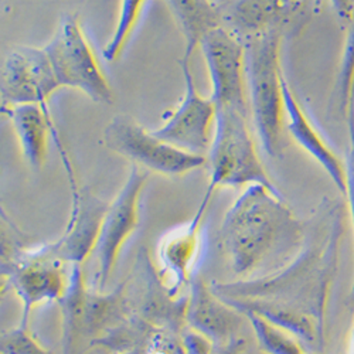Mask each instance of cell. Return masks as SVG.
I'll use <instances>...</instances> for the list:
<instances>
[{
  "label": "cell",
  "instance_id": "1",
  "mask_svg": "<svg viewBox=\"0 0 354 354\" xmlns=\"http://www.w3.org/2000/svg\"><path fill=\"white\" fill-rule=\"evenodd\" d=\"M220 237L232 272L240 279H252L299 247L304 227L281 193L252 185L225 213Z\"/></svg>",
  "mask_w": 354,
  "mask_h": 354
},
{
  "label": "cell",
  "instance_id": "2",
  "mask_svg": "<svg viewBox=\"0 0 354 354\" xmlns=\"http://www.w3.org/2000/svg\"><path fill=\"white\" fill-rule=\"evenodd\" d=\"M336 237L326 245L304 248L279 272L254 279L213 282L210 286L225 304L267 302L312 316L323 324L324 306L335 263Z\"/></svg>",
  "mask_w": 354,
  "mask_h": 354
},
{
  "label": "cell",
  "instance_id": "3",
  "mask_svg": "<svg viewBox=\"0 0 354 354\" xmlns=\"http://www.w3.org/2000/svg\"><path fill=\"white\" fill-rule=\"evenodd\" d=\"M282 32H271L244 40L250 111L265 153L279 158L283 152L285 101L281 66Z\"/></svg>",
  "mask_w": 354,
  "mask_h": 354
},
{
  "label": "cell",
  "instance_id": "4",
  "mask_svg": "<svg viewBox=\"0 0 354 354\" xmlns=\"http://www.w3.org/2000/svg\"><path fill=\"white\" fill-rule=\"evenodd\" d=\"M210 183L207 190L261 185L279 190L265 170L252 139L248 115L231 108H217L216 128L210 152Z\"/></svg>",
  "mask_w": 354,
  "mask_h": 354
},
{
  "label": "cell",
  "instance_id": "5",
  "mask_svg": "<svg viewBox=\"0 0 354 354\" xmlns=\"http://www.w3.org/2000/svg\"><path fill=\"white\" fill-rule=\"evenodd\" d=\"M44 48L62 88L77 90L97 104L113 102L112 86L75 15L62 19Z\"/></svg>",
  "mask_w": 354,
  "mask_h": 354
},
{
  "label": "cell",
  "instance_id": "6",
  "mask_svg": "<svg viewBox=\"0 0 354 354\" xmlns=\"http://www.w3.org/2000/svg\"><path fill=\"white\" fill-rule=\"evenodd\" d=\"M102 143L106 149L166 177H179L207 165V156L185 152L146 131L133 118L116 115L104 131Z\"/></svg>",
  "mask_w": 354,
  "mask_h": 354
},
{
  "label": "cell",
  "instance_id": "7",
  "mask_svg": "<svg viewBox=\"0 0 354 354\" xmlns=\"http://www.w3.org/2000/svg\"><path fill=\"white\" fill-rule=\"evenodd\" d=\"M207 67L212 94L217 108H231L250 113L245 41L231 28L221 26L200 44Z\"/></svg>",
  "mask_w": 354,
  "mask_h": 354
},
{
  "label": "cell",
  "instance_id": "8",
  "mask_svg": "<svg viewBox=\"0 0 354 354\" xmlns=\"http://www.w3.org/2000/svg\"><path fill=\"white\" fill-rule=\"evenodd\" d=\"M127 281V299L133 315L153 328L174 335L186 329L189 297H174L145 248L138 254L133 274Z\"/></svg>",
  "mask_w": 354,
  "mask_h": 354
},
{
  "label": "cell",
  "instance_id": "9",
  "mask_svg": "<svg viewBox=\"0 0 354 354\" xmlns=\"http://www.w3.org/2000/svg\"><path fill=\"white\" fill-rule=\"evenodd\" d=\"M147 177H149L147 171H143L142 167L133 165L127 182L118 192L113 201L109 203L100 239L93 254L95 261L94 289L102 290L108 283L122 247L139 225L140 197L147 183Z\"/></svg>",
  "mask_w": 354,
  "mask_h": 354
},
{
  "label": "cell",
  "instance_id": "10",
  "mask_svg": "<svg viewBox=\"0 0 354 354\" xmlns=\"http://www.w3.org/2000/svg\"><path fill=\"white\" fill-rule=\"evenodd\" d=\"M62 90L44 47L21 46L12 50L0 75L2 109L39 105L50 111L51 97Z\"/></svg>",
  "mask_w": 354,
  "mask_h": 354
},
{
  "label": "cell",
  "instance_id": "11",
  "mask_svg": "<svg viewBox=\"0 0 354 354\" xmlns=\"http://www.w3.org/2000/svg\"><path fill=\"white\" fill-rule=\"evenodd\" d=\"M185 78V94L170 113L163 125L152 131L159 139L179 147V149L207 156L212 147L217 106L209 97H203L194 82L190 63H180Z\"/></svg>",
  "mask_w": 354,
  "mask_h": 354
},
{
  "label": "cell",
  "instance_id": "12",
  "mask_svg": "<svg viewBox=\"0 0 354 354\" xmlns=\"http://www.w3.org/2000/svg\"><path fill=\"white\" fill-rule=\"evenodd\" d=\"M64 263L46 254L43 245H39L27 248L12 267L2 271L3 281H8L21 304L20 326L27 328V319L36 306L58 304L63 298L70 278Z\"/></svg>",
  "mask_w": 354,
  "mask_h": 354
},
{
  "label": "cell",
  "instance_id": "13",
  "mask_svg": "<svg viewBox=\"0 0 354 354\" xmlns=\"http://www.w3.org/2000/svg\"><path fill=\"white\" fill-rule=\"evenodd\" d=\"M68 180L73 204L67 228L60 239L43 245V250L66 263L82 265L94 254L109 204L93 194L90 189L78 187L75 177Z\"/></svg>",
  "mask_w": 354,
  "mask_h": 354
},
{
  "label": "cell",
  "instance_id": "14",
  "mask_svg": "<svg viewBox=\"0 0 354 354\" xmlns=\"http://www.w3.org/2000/svg\"><path fill=\"white\" fill-rule=\"evenodd\" d=\"M212 196V192H205L194 217L186 224L169 231L159 243V272L174 297H179L180 289L192 282V271L201 248V224Z\"/></svg>",
  "mask_w": 354,
  "mask_h": 354
},
{
  "label": "cell",
  "instance_id": "15",
  "mask_svg": "<svg viewBox=\"0 0 354 354\" xmlns=\"http://www.w3.org/2000/svg\"><path fill=\"white\" fill-rule=\"evenodd\" d=\"M243 317H245L243 313L221 301L203 278L192 279L186 310L187 328L201 333L214 344H221L239 337Z\"/></svg>",
  "mask_w": 354,
  "mask_h": 354
},
{
  "label": "cell",
  "instance_id": "16",
  "mask_svg": "<svg viewBox=\"0 0 354 354\" xmlns=\"http://www.w3.org/2000/svg\"><path fill=\"white\" fill-rule=\"evenodd\" d=\"M306 0H230L224 24L241 39L282 32L305 8Z\"/></svg>",
  "mask_w": 354,
  "mask_h": 354
},
{
  "label": "cell",
  "instance_id": "17",
  "mask_svg": "<svg viewBox=\"0 0 354 354\" xmlns=\"http://www.w3.org/2000/svg\"><path fill=\"white\" fill-rule=\"evenodd\" d=\"M283 101L286 115V129L292 139L297 142L305 152H308L329 174L337 190L346 196L347 190V170L346 165L333 152L328 142L309 120L298 98L295 97L289 82L283 75Z\"/></svg>",
  "mask_w": 354,
  "mask_h": 354
},
{
  "label": "cell",
  "instance_id": "18",
  "mask_svg": "<svg viewBox=\"0 0 354 354\" xmlns=\"http://www.w3.org/2000/svg\"><path fill=\"white\" fill-rule=\"evenodd\" d=\"M2 113L8 115L12 122L23 158L32 169L40 170L44 166L50 136L55 142L63 163L70 160L50 111L39 105H20L2 109Z\"/></svg>",
  "mask_w": 354,
  "mask_h": 354
},
{
  "label": "cell",
  "instance_id": "19",
  "mask_svg": "<svg viewBox=\"0 0 354 354\" xmlns=\"http://www.w3.org/2000/svg\"><path fill=\"white\" fill-rule=\"evenodd\" d=\"M185 39V55L180 63H190L203 39L224 24V10L214 0H166Z\"/></svg>",
  "mask_w": 354,
  "mask_h": 354
},
{
  "label": "cell",
  "instance_id": "20",
  "mask_svg": "<svg viewBox=\"0 0 354 354\" xmlns=\"http://www.w3.org/2000/svg\"><path fill=\"white\" fill-rule=\"evenodd\" d=\"M71 274L68 278V286L63 298L58 301L62 309V326H63V339L62 347L63 354H77L82 344L81 323L84 302L88 292L85 277L82 272V265H71Z\"/></svg>",
  "mask_w": 354,
  "mask_h": 354
},
{
  "label": "cell",
  "instance_id": "21",
  "mask_svg": "<svg viewBox=\"0 0 354 354\" xmlns=\"http://www.w3.org/2000/svg\"><path fill=\"white\" fill-rule=\"evenodd\" d=\"M147 2L149 0H121L113 32L102 50L106 62H116L125 51Z\"/></svg>",
  "mask_w": 354,
  "mask_h": 354
},
{
  "label": "cell",
  "instance_id": "22",
  "mask_svg": "<svg viewBox=\"0 0 354 354\" xmlns=\"http://www.w3.org/2000/svg\"><path fill=\"white\" fill-rule=\"evenodd\" d=\"M243 315L250 320L258 346L265 354H305L301 342L289 332L257 313L244 312Z\"/></svg>",
  "mask_w": 354,
  "mask_h": 354
},
{
  "label": "cell",
  "instance_id": "23",
  "mask_svg": "<svg viewBox=\"0 0 354 354\" xmlns=\"http://www.w3.org/2000/svg\"><path fill=\"white\" fill-rule=\"evenodd\" d=\"M339 109L346 120L354 116V17L348 23V30L343 46L342 60L336 81Z\"/></svg>",
  "mask_w": 354,
  "mask_h": 354
},
{
  "label": "cell",
  "instance_id": "24",
  "mask_svg": "<svg viewBox=\"0 0 354 354\" xmlns=\"http://www.w3.org/2000/svg\"><path fill=\"white\" fill-rule=\"evenodd\" d=\"M0 351L2 354H51L20 324L19 328L2 333Z\"/></svg>",
  "mask_w": 354,
  "mask_h": 354
},
{
  "label": "cell",
  "instance_id": "25",
  "mask_svg": "<svg viewBox=\"0 0 354 354\" xmlns=\"http://www.w3.org/2000/svg\"><path fill=\"white\" fill-rule=\"evenodd\" d=\"M347 122H348V133H350V151H348V158L346 162V170H347L346 197L348 200V207H350L353 230H354V116L348 118ZM351 297L354 299V283H353Z\"/></svg>",
  "mask_w": 354,
  "mask_h": 354
},
{
  "label": "cell",
  "instance_id": "26",
  "mask_svg": "<svg viewBox=\"0 0 354 354\" xmlns=\"http://www.w3.org/2000/svg\"><path fill=\"white\" fill-rule=\"evenodd\" d=\"M180 340L186 354H212L216 346L210 339L190 328L183 330Z\"/></svg>",
  "mask_w": 354,
  "mask_h": 354
},
{
  "label": "cell",
  "instance_id": "27",
  "mask_svg": "<svg viewBox=\"0 0 354 354\" xmlns=\"http://www.w3.org/2000/svg\"><path fill=\"white\" fill-rule=\"evenodd\" d=\"M212 354H248L245 340L241 337H235L227 343L216 344Z\"/></svg>",
  "mask_w": 354,
  "mask_h": 354
},
{
  "label": "cell",
  "instance_id": "28",
  "mask_svg": "<svg viewBox=\"0 0 354 354\" xmlns=\"http://www.w3.org/2000/svg\"><path fill=\"white\" fill-rule=\"evenodd\" d=\"M330 3L340 20L350 23L354 17V0H330Z\"/></svg>",
  "mask_w": 354,
  "mask_h": 354
},
{
  "label": "cell",
  "instance_id": "29",
  "mask_svg": "<svg viewBox=\"0 0 354 354\" xmlns=\"http://www.w3.org/2000/svg\"><path fill=\"white\" fill-rule=\"evenodd\" d=\"M127 354H143V353H127Z\"/></svg>",
  "mask_w": 354,
  "mask_h": 354
},
{
  "label": "cell",
  "instance_id": "30",
  "mask_svg": "<svg viewBox=\"0 0 354 354\" xmlns=\"http://www.w3.org/2000/svg\"><path fill=\"white\" fill-rule=\"evenodd\" d=\"M218 2H228V0H218Z\"/></svg>",
  "mask_w": 354,
  "mask_h": 354
},
{
  "label": "cell",
  "instance_id": "31",
  "mask_svg": "<svg viewBox=\"0 0 354 354\" xmlns=\"http://www.w3.org/2000/svg\"><path fill=\"white\" fill-rule=\"evenodd\" d=\"M305 354H316V353H305Z\"/></svg>",
  "mask_w": 354,
  "mask_h": 354
}]
</instances>
